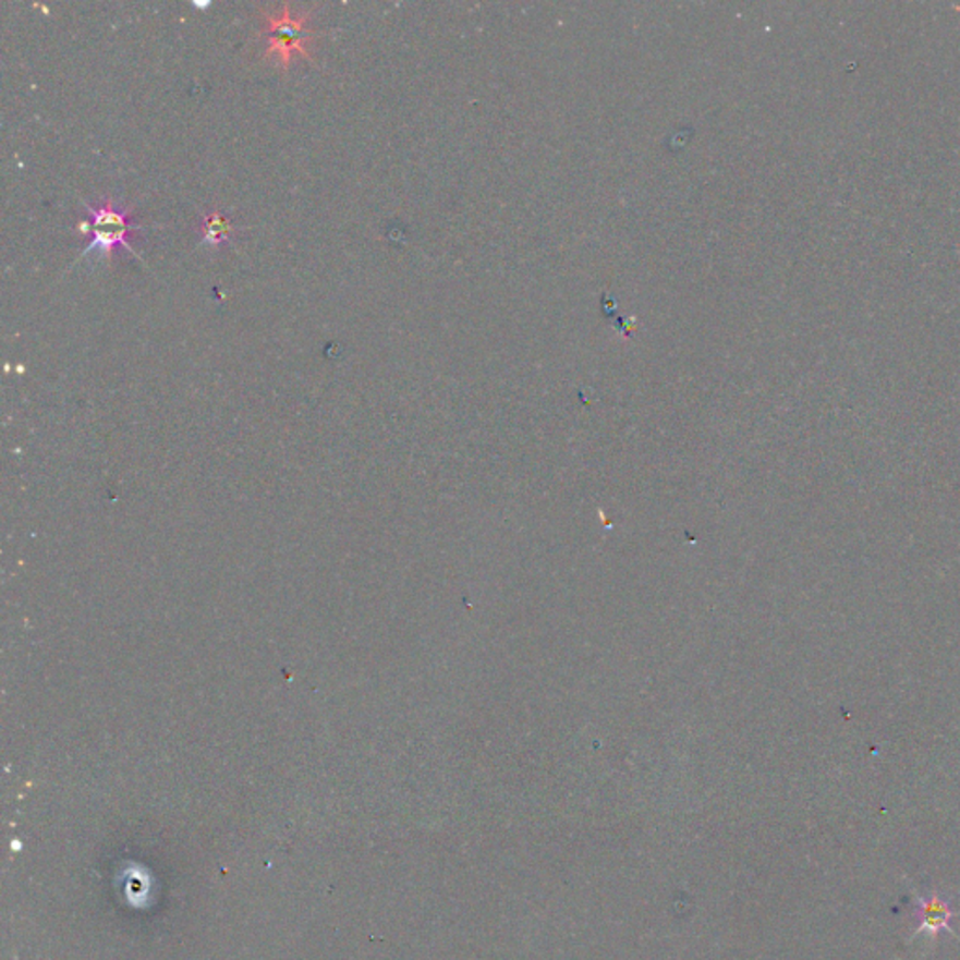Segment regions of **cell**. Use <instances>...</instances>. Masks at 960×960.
I'll use <instances>...</instances> for the list:
<instances>
[{
    "mask_svg": "<svg viewBox=\"0 0 960 960\" xmlns=\"http://www.w3.org/2000/svg\"><path fill=\"white\" fill-rule=\"evenodd\" d=\"M85 207H87L88 218H90L88 223H90V231H93V241L88 242L87 248L83 250L81 257L88 256L90 252L98 250L100 254L111 259L117 246H124L135 257H139L126 241L139 228H134L130 223V215L114 207L113 199H108L100 208L90 207V205H85Z\"/></svg>",
    "mask_w": 960,
    "mask_h": 960,
    "instance_id": "6da1fadb",
    "label": "cell"
},
{
    "mask_svg": "<svg viewBox=\"0 0 960 960\" xmlns=\"http://www.w3.org/2000/svg\"><path fill=\"white\" fill-rule=\"evenodd\" d=\"M304 17H295L289 12V7H283L282 12L278 15H267L269 23V53L278 54V59L282 62V66L288 68L291 62V54L301 53L308 57V51L304 49V44L312 36V31L304 27L306 23Z\"/></svg>",
    "mask_w": 960,
    "mask_h": 960,
    "instance_id": "7a4b0ae2",
    "label": "cell"
},
{
    "mask_svg": "<svg viewBox=\"0 0 960 960\" xmlns=\"http://www.w3.org/2000/svg\"><path fill=\"white\" fill-rule=\"evenodd\" d=\"M918 908L921 910V923L910 938H915L920 934H928L936 938L944 931H951V921L959 915V912L949 907V902L941 899L936 891L931 897H918Z\"/></svg>",
    "mask_w": 960,
    "mask_h": 960,
    "instance_id": "3957f363",
    "label": "cell"
},
{
    "mask_svg": "<svg viewBox=\"0 0 960 960\" xmlns=\"http://www.w3.org/2000/svg\"><path fill=\"white\" fill-rule=\"evenodd\" d=\"M233 231V226L229 222V218L222 212H210L203 220V239L207 244H222L228 241L229 233Z\"/></svg>",
    "mask_w": 960,
    "mask_h": 960,
    "instance_id": "277c9868",
    "label": "cell"
}]
</instances>
